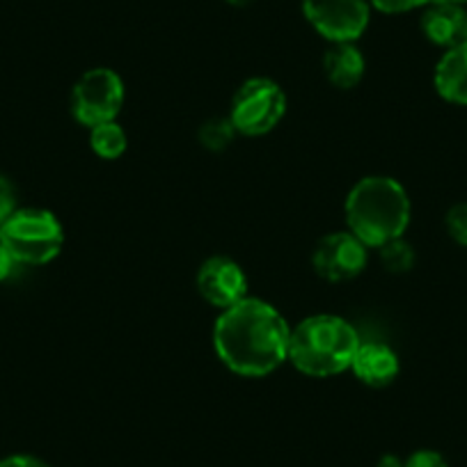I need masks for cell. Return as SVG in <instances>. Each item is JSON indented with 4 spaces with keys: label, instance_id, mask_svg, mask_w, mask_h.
Masks as SVG:
<instances>
[{
    "label": "cell",
    "instance_id": "15",
    "mask_svg": "<svg viewBox=\"0 0 467 467\" xmlns=\"http://www.w3.org/2000/svg\"><path fill=\"white\" fill-rule=\"evenodd\" d=\"M379 254L385 271L394 273V275H399V273H408L412 266H415V250H412V245L408 244V241H403V236L401 239H392L385 245H380Z\"/></svg>",
    "mask_w": 467,
    "mask_h": 467
},
{
    "label": "cell",
    "instance_id": "11",
    "mask_svg": "<svg viewBox=\"0 0 467 467\" xmlns=\"http://www.w3.org/2000/svg\"><path fill=\"white\" fill-rule=\"evenodd\" d=\"M421 33L431 44L444 51L467 42V12L453 3H429L421 15Z\"/></svg>",
    "mask_w": 467,
    "mask_h": 467
},
{
    "label": "cell",
    "instance_id": "2",
    "mask_svg": "<svg viewBox=\"0 0 467 467\" xmlns=\"http://www.w3.org/2000/svg\"><path fill=\"white\" fill-rule=\"evenodd\" d=\"M346 224L367 248L401 239L410 224V197L406 188L392 177L374 174L350 188L346 197Z\"/></svg>",
    "mask_w": 467,
    "mask_h": 467
},
{
    "label": "cell",
    "instance_id": "12",
    "mask_svg": "<svg viewBox=\"0 0 467 467\" xmlns=\"http://www.w3.org/2000/svg\"><path fill=\"white\" fill-rule=\"evenodd\" d=\"M433 83L444 101L467 106V42L444 51L435 65Z\"/></svg>",
    "mask_w": 467,
    "mask_h": 467
},
{
    "label": "cell",
    "instance_id": "24",
    "mask_svg": "<svg viewBox=\"0 0 467 467\" xmlns=\"http://www.w3.org/2000/svg\"><path fill=\"white\" fill-rule=\"evenodd\" d=\"M229 5H236V7H244L248 5V3H253V0H227Z\"/></svg>",
    "mask_w": 467,
    "mask_h": 467
},
{
    "label": "cell",
    "instance_id": "18",
    "mask_svg": "<svg viewBox=\"0 0 467 467\" xmlns=\"http://www.w3.org/2000/svg\"><path fill=\"white\" fill-rule=\"evenodd\" d=\"M19 211V192L10 177L0 174V224L10 220Z\"/></svg>",
    "mask_w": 467,
    "mask_h": 467
},
{
    "label": "cell",
    "instance_id": "25",
    "mask_svg": "<svg viewBox=\"0 0 467 467\" xmlns=\"http://www.w3.org/2000/svg\"><path fill=\"white\" fill-rule=\"evenodd\" d=\"M433 3H453V5H465L467 0H433Z\"/></svg>",
    "mask_w": 467,
    "mask_h": 467
},
{
    "label": "cell",
    "instance_id": "16",
    "mask_svg": "<svg viewBox=\"0 0 467 467\" xmlns=\"http://www.w3.org/2000/svg\"><path fill=\"white\" fill-rule=\"evenodd\" d=\"M197 138H200V142L206 147V150L223 151L234 142V138H236V129H234L229 117H213V119L202 124Z\"/></svg>",
    "mask_w": 467,
    "mask_h": 467
},
{
    "label": "cell",
    "instance_id": "6",
    "mask_svg": "<svg viewBox=\"0 0 467 467\" xmlns=\"http://www.w3.org/2000/svg\"><path fill=\"white\" fill-rule=\"evenodd\" d=\"M122 106V78L106 67L85 71L71 89V112H74L76 122L88 129L97 127V124L115 122Z\"/></svg>",
    "mask_w": 467,
    "mask_h": 467
},
{
    "label": "cell",
    "instance_id": "9",
    "mask_svg": "<svg viewBox=\"0 0 467 467\" xmlns=\"http://www.w3.org/2000/svg\"><path fill=\"white\" fill-rule=\"evenodd\" d=\"M197 291L213 307L227 309L248 298V277L229 257H209L197 271Z\"/></svg>",
    "mask_w": 467,
    "mask_h": 467
},
{
    "label": "cell",
    "instance_id": "21",
    "mask_svg": "<svg viewBox=\"0 0 467 467\" xmlns=\"http://www.w3.org/2000/svg\"><path fill=\"white\" fill-rule=\"evenodd\" d=\"M0 467H51V465L44 462L42 458L30 456V453H12V456L0 461Z\"/></svg>",
    "mask_w": 467,
    "mask_h": 467
},
{
    "label": "cell",
    "instance_id": "8",
    "mask_svg": "<svg viewBox=\"0 0 467 467\" xmlns=\"http://www.w3.org/2000/svg\"><path fill=\"white\" fill-rule=\"evenodd\" d=\"M367 262H369V248L348 229L323 236L312 254L314 271L327 282L356 280L367 268Z\"/></svg>",
    "mask_w": 467,
    "mask_h": 467
},
{
    "label": "cell",
    "instance_id": "5",
    "mask_svg": "<svg viewBox=\"0 0 467 467\" xmlns=\"http://www.w3.org/2000/svg\"><path fill=\"white\" fill-rule=\"evenodd\" d=\"M286 115V94L275 80L271 78H248L232 99L234 129L241 136H266Z\"/></svg>",
    "mask_w": 467,
    "mask_h": 467
},
{
    "label": "cell",
    "instance_id": "14",
    "mask_svg": "<svg viewBox=\"0 0 467 467\" xmlns=\"http://www.w3.org/2000/svg\"><path fill=\"white\" fill-rule=\"evenodd\" d=\"M89 145L97 156L115 161L127 151V133L117 122L97 124V127L89 129Z\"/></svg>",
    "mask_w": 467,
    "mask_h": 467
},
{
    "label": "cell",
    "instance_id": "17",
    "mask_svg": "<svg viewBox=\"0 0 467 467\" xmlns=\"http://www.w3.org/2000/svg\"><path fill=\"white\" fill-rule=\"evenodd\" d=\"M444 224H447L449 236H451L458 245H465L467 248V202L453 204L451 209L447 211Z\"/></svg>",
    "mask_w": 467,
    "mask_h": 467
},
{
    "label": "cell",
    "instance_id": "20",
    "mask_svg": "<svg viewBox=\"0 0 467 467\" xmlns=\"http://www.w3.org/2000/svg\"><path fill=\"white\" fill-rule=\"evenodd\" d=\"M403 467H449V465L440 451H433V449H420V451L410 453V456L403 461Z\"/></svg>",
    "mask_w": 467,
    "mask_h": 467
},
{
    "label": "cell",
    "instance_id": "10",
    "mask_svg": "<svg viewBox=\"0 0 467 467\" xmlns=\"http://www.w3.org/2000/svg\"><path fill=\"white\" fill-rule=\"evenodd\" d=\"M350 371L356 374L360 383L369 385V388H388L397 380L401 362H399L397 350L389 348L388 344L367 341V344L358 346L356 358L350 362Z\"/></svg>",
    "mask_w": 467,
    "mask_h": 467
},
{
    "label": "cell",
    "instance_id": "22",
    "mask_svg": "<svg viewBox=\"0 0 467 467\" xmlns=\"http://www.w3.org/2000/svg\"><path fill=\"white\" fill-rule=\"evenodd\" d=\"M16 266H19V264H16V259L12 257V253L5 248V244L0 241V282L10 280Z\"/></svg>",
    "mask_w": 467,
    "mask_h": 467
},
{
    "label": "cell",
    "instance_id": "1",
    "mask_svg": "<svg viewBox=\"0 0 467 467\" xmlns=\"http://www.w3.org/2000/svg\"><path fill=\"white\" fill-rule=\"evenodd\" d=\"M291 327L285 317L262 298H244L220 312L213 327V348L224 367L245 379L273 374L289 360Z\"/></svg>",
    "mask_w": 467,
    "mask_h": 467
},
{
    "label": "cell",
    "instance_id": "19",
    "mask_svg": "<svg viewBox=\"0 0 467 467\" xmlns=\"http://www.w3.org/2000/svg\"><path fill=\"white\" fill-rule=\"evenodd\" d=\"M429 3H433V0H371V5L385 15H401V12L417 10V7L429 5Z\"/></svg>",
    "mask_w": 467,
    "mask_h": 467
},
{
    "label": "cell",
    "instance_id": "23",
    "mask_svg": "<svg viewBox=\"0 0 467 467\" xmlns=\"http://www.w3.org/2000/svg\"><path fill=\"white\" fill-rule=\"evenodd\" d=\"M379 467H403V461H401V458L392 456V453H388V456L380 458Z\"/></svg>",
    "mask_w": 467,
    "mask_h": 467
},
{
    "label": "cell",
    "instance_id": "13",
    "mask_svg": "<svg viewBox=\"0 0 467 467\" xmlns=\"http://www.w3.org/2000/svg\"><path fill=\"white\" fill-rule=\"evenodd\" d=\"M367 60L356 42H337L323 56V71L339 89H353L365 78Z\"/></svg>",
    "mask_w": 467,
    "mask_h": 467
},
{
    "label": "cell",
    "instance_id": "4",
    "mask_svg": "<svg viewBox=\"0 0 467 467\" xmlns=\"http://www.w3.org/2000/svg\"><path fill=\"white\" fill-rule=\"evenodd\" d=\"M0 241L5 244L16 264L44 266L60 254L65 229L56 213L47 209H19L0 224Z\"/></svg>",
    "mask_w": 467,
    "mask_h": 467
},
{
    "label": "cell",
    "instance_id": "7",
    "mask_svg": "<svg viewBox=\"0 0 467 467\" xmlns=\"http://www.w3.org/2000/svg\"><path fill=\"white\" fill-rule=\"evenodd\" d=\"M303 15L330 44L360 39L371 16L367 0H303Z\"/></svg>",
    "mask_w": 467,
    "mask_h": 467
},
{
    "label": "cell",
    "instance_id": "3",
    "mask_svg": "<svg viewBox=\"0 0 467 467\" xmlns=\"http://www.w3.org/2000/svg\"><path fill=\"white\" fill-rule=\"evenodd\" d=\"M356 327L335 314H314L291 327L289 362L312 379H327L350 369L360 346Z\"/></svg>",
    "mask_w": 467,
    "mask_h": 467
}]
</instances>
